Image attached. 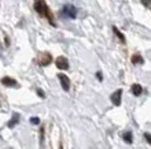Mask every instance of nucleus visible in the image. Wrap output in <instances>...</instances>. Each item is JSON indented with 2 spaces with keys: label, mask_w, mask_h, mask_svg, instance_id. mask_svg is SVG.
<instances>
[{
  "label": "nucleus",
  "mask_w": 151,
  "mask_h": 149,
  "mask_svg": "<svg viewBox=\"0 0 151 149\" xmlns=\"http://www.w3.org/2000/svg\"><path fill=\"white\" fill-rule=\"evenodd\" d=\"M52 62V56L50 52H43L41 55H40V59H39V64L40 66H48V64H51Z\"/></svg>",
  "instance_id": "7ed1b4c3"
},
{
  "label": "nucleus",
  "mask_w": 151,
  "mask_h": 149,
  "mask_svg": "<svg viewBox=\"0 0 151 149\" xmlns=\"http://www.w3.org/2000/svg\"><path fill=\"white\" fill-rule=\"evenodd\" d=\"M96 77H98L99 79H102V73H98V74H96Z\"/></svg>",
  "instance_id": "a211bd4d"
},
{
  "label": "nucleus",
  "mask_w": 151,
  "mask_h": 149,
  "mask_svg": "<svg viewBox=\"0 0 151 149\" xmlns=\"http://www.w3.org/2000/svg\"><path fill=\"white\" fill-rule=\"evenodd\" d=\"M62 11H63L65 15H68L70 19H74L76 16H77V8H76L73 4H65Z\"/></svg>",
  "instance_id": "f03ea898"
},
{
  "label": "nucleus",
  "mask_w": 151,
  "mask_h": 149,
  "mask_svg": "<svg viewBox=\"0 0 151 149\" xmlns=\"http://www.w3.org/2000/svg\"><path fill=\"white\" fill-rule=\"evenodd\" d=\"M140 1H142V4L144 7H150L151 6V0H140Z\"/></svg>",
  "instance_id": "4468645a"
},
{
  "label": "nucleus",
  "mask_w": 151,
  "mask_h": 149,
  "mask_svg": "<svg viewBox=\"0 0 151 149\" xmlns=\"http://www.w3.org/2000/svg\"><path fill=\"white\" fill-rule=\"evenodd\" d=\"M122 138H124V141L127 142V144H132V141H133V137H132V133H131V131H127V133H124Z\"/></svg>",
  "instance_id": "9b49d317"
},
{
  "label": "nucleus",
  "mask_w": 151,
  "mask_h": 149,
  "mask_svg": "<svg viewBox=\"0 0 151 149\" xmlns=\"http://www.w3.org/2000/svg\"><path fill=\"white\" fill-rule=\"evenodd\" d=\"M131 90L135 96H140V94L143 93V88H142V85H139V83H133L132 88H131Z\"/></svg>",
  "instance_id": "6e6552de"
},
{
  "label": "nucleus",
  "mask_w": 151,
  "mask_h": 149,
  "mask_svg": "<svg viewBox=\"0 0 151 149\" xmlns=\"http://www.w3.org/2000/svg\"><path fill=\"white\" fill-rule=\"evenodd\" d=\"M33 7H35V10H36V12L39 15L47 18L48 22H50L52 26H55V21L52 18V12H51V10H50V7H48V4L45 3V0H35Z\"/></svg>",
  "instance_id": "f257e3e1"
},
{
  "label": "nucleus",
  "mask_w": 151,
  "mask_h": 149,
  "mask_svg": "<svg viewBox=\"0 0 151 149\" xmlns=\"http://www.w3.org/2000/svg\"><path fill=\"white\" fill-rule=\"evenodd\" d=\"M58 79L60 81V85H62V88L65 89V92H68V90L70 89V79H69V77L60 73V74H58Z\"/></svg>",
  "instance_id": "20e7f679"
},
{
  "label": "nucleus",
  "mask_w": 151,
  "mask_h": 149,
  "mask_svg": "<svg viewBox=\"0 0 151 149\" xmlns=\"http://www.w3.org/2000/svg\"><path fill=\"white\" fill-rule=\"evenodd\" d=\"M37 94H39V96H40V97H45V94H44L43 93V90H41V89H37Z\"/></svg>",
  "instance_id": "dca6fc26"
},
{
  "label": "nucleus",
  "mask_w": 151,
  "mask_h": 149,
  "mask_svg": "<svg viewBox=\"0 0 151 149\" xmlns=\"http://www.w3.org/2000/svg\"><path fill=\"white\" fill-rule=\"evenodd\" d=\"M4 41H6V47H8V45H10V41H8V37L6 34H4Z\"/></svg>",
  "instance_id": "f3484780"
},
{
  "label": "nucleus",
  "mask_w": 151,
  "mask_h": 149,
  "mask_svg": "<svg viewBox=\"0 0 151 149\" xmlns=\"http://www.w3.org/2000/svg\"><path fill=\"white\" fill-rule=\"evenodd\" d=\"M18 122H19V115H18V114H14V115H12V119L8 122L7 126L10 127V129H12V127H14V126H15Z\"/></svg>",
  "instance_id": "1a4fd4ad"
},
{
  "label": "nucleus",
  "mask_w": 151,
  "mask_h": 149,
  "mask_svg": "<svg viewBox=\"0 0 151 149\" xmlns=\"http://www.w3.org/2000/svg\"><path fill=\"white\" fill-rule=\"evenodd\" d=\"M121 97H122V90L121 89H117L114 92V93L111 94V103L114 104V106H119L121 104Z\"/></svg>",
  "instance_id": "0eeeda50"
},
{
  "label": "nucleus",
  "mask_w": 151,
  "mask_h": 149,
  "mask_svg": "<svg viewBox=\"0 0 151 149\" xmlns=\"http://www.w3.org/2000/svg\"><path fill=\"white\" fill-rule=\"evenodd\" d=\"M59 149H63V148H62V146H60V148H59Z\"/></svg>",
  "instance_id": "6ab92c4d"
},
{
  "label": "nucleus",
  "mask_w": 151,
  "mask_h": 149,
  "mask_svg": "<svg viewBox=\"0 0 151 149\" xmlns=\"http://www.w3.org/2000/svg\"><path fill=\"white\" fill-rule=\"evenodd\" d=\"M0 82H1V85L8 86V88H17L18 86V82H17L14 78H11V77H3Z\"/></svg>",
  "instance_id": "423d86ee"
},
{
  "label": "nucleus",
  "mask_w": 151,
  "mask_h": 149,
  "mask_svg": "<svg viewBox=\"0 0 151 149\" xmlns=\"http://www.w3.org/2000/svg\"><path fill=\"white\" fill-rule=\"evenodd\" d=\"M30 123H32V125H40V119L36 118V116H35V118H30Z\"/></svg>",
  "instance_id": "ddd939ff"
},
{
  "label": "nucleus",
  "mask_w": 151,
  "mask_h": 149,
  "mask_svg": "<svg viewBox=\"0 0 151 149\" xmlns=\"http://www.w3.org/2000/svg\"><path fill=\"white\" fill-rule=\"evenodd\" d=\"M113 31H114V34L117 36V37H118V40H119V41H121V43H122V44H125V37H124V34H122V33H121V31L118 30V29L115 28V26H114V28H113Z\"/></svg>",
  "instance_id": "9d476101"
},
{
  "label": "nucleus",
  "mask_w": 151,
  "mask_h": 149,
  "mask_svg": "<svg viewBox=\"0 0 151 149\" xmlns=\"http://www.w3.org/2000/svg\"><path fill=\"white\" fill-rule=\"evenodd\" d=\"M55 66L59 68V70H68L69 68V62L66 58H63V56H59L58 59L55 60Z\"/></svg>",
  "instance_id": "39448f33"
},
{
  "label": "nucleus",
  "mask_w": 151,
  "mask_h": 149,
  "mask_svg": "<svg viewBox=\"0 0 151 149\" xmlns=\"http://www.w3.org/2000/svg\"><path fill=\"white\" fill-rule=\"evenodd\" d=\"M132 63L133 64H140V63H143V58L139 53H135V55L132 56Z\"/></svg>",
  "instance_id": "f8f14e48"
},
{
  "label": "nucleus",
  "mask_w": 151,
  "mask_h": 149,
  "mask_svg": "<svg viewBox=\"0 0 151 149\" xmlns=\"http://www.w3.org/2000/svg\"><path fill=\"white\" fill-rule=\"evenodd\" d=\"M144 138H146V141H147L148 144L151 145V134L150 133H146V134H144Z\"/></svg>",
  "instance_id": "2eb2a0df"
}]
</instances>
